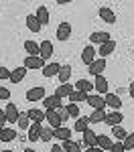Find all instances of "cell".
Instances as JSON below:
<instances>
[{"label": "cell", "instance_id": "6da1fadb", "mask_svg": "<svg viewBox=\"0 0 134 152\" xmlns=\"http://www.w3.org/2000/svg\"><path fill=\"white\" fill-rule=\"evenodd\" d=\"M47 63H45V59L39 57V55H26L24 59V67L26 69H43Z\"/></svg>", "mask_w": 134, "mask_h": 152}, {"label": "cell", "instance_id": "7a4b0ae2", "mask_svg": "<svg viewBox=\"0 0 134 152\" xmlns=\"http://www.w3.org/2000/svg\"><path fill=\"white\" fill-rule=\"evenodd\" d=\"M45 120L49 122V126H51L53 130H57V128H61V126H63L59 114H57L55 110H47V112H45Z\"/></svg>", "mask_w": 134, "mask_h": 152}, {"label": "cell", "instance_id": "3957f363", "mask_svg": "<svg viewBox=\"0 0 134 152\" xmlns=\"http://www.w3.org/2000/svg\"><path fill=\"white\" fill-rule=\"evenodd\" d=\"M89 41H92V45H104V43L112 41V35L106 33V31H97V33H92L89 35Z\"/></svg>", "mask_w": 134, "mask_h": 152}, {"label": "cell", "instance_id": "277c9868", "mask_svg": "<svg viewBox=\"0 0 134 152\" xmlns=\"http://www.w3.org/2000/svg\"><path fill=\"white\" fill-rule=\"evenodd\" d=\"M4 114H6V122L8 124H16L18 122V107H16V104H8L6 107H4Z\"/></svg>", "mask_w": 134, "mask_h": 152}, {"label": "cell", "instance_id": "5b68a950", "mask_svg": "<svg viewBox=\"0 0 134 152\" xmlns=\"http://www.w3.org/2000/svg\"><path fill=\"white\" fill-rule=\"evenodd\" d=\"M100 18L104 20V23L108 24H116V14H114V10L112 8H108V6H100Z\"/></svg>", "mask_w": 134, "mask_h": 152}, {"label": "cell", "instance_id": "8992f818", "mask_svg": "<svg viewBox=\"0 0 134 152\" xmlns=\"http://www.w3.org/2000/svg\"><path fill=\"white\" fill-rule=\"evenodd\" d=\"M96 49H94V45H89V47H85L83 49V53H81V61H83V65H87V67H89V65H92V63H94V61H96Z\"/></svg>", "mask_w": 134, "mask_h": 152}, {"label": "cell", "instance_id": "52a82bcc", "mask_svg": "<svg viewBox=\"0 0 134 152\" xmlns=\"http://www.w3.org/2000/svg\"><path fill=\"white\" fill-rule=\"evenodd\" d=\"M43 97H45V87H41V85L31 87V89L26 91V99H29V102H39V99H43Z\"/></svg>", "mask_w": 134, "mask_h": 152}, {"label": "cell", "instance_id": "ba28073f", "mask_svg": "<svg viewBox=\"0 0 134 152\" xmlns=\"http://www.w3.org/2000/svg\"><path fill=\"white\" fill-rule=\"evenodd\" d=\"M87 105H92L94 110H104L106 107V99H104V95H87Z\"/></svg>", "mask_w": 134, "mask_h": 152}, {"label": "cell", "instance_id": "9c48e42d", "mask_svg": "<svg viewBox=\"0 0 134 152\" xmlns=\"http://www.w3.org/2000/svg\"><path fill=\"white\" fill-rule=\"evenodd\" d=\"M104 69H106V59H102V57H97L96 61L89 65V73H92L94 77L102 75V73H104Z\"/></svg>", "mask_w": 134, "mask_h": 152}, {"label": "cell", "instance_id": "30bf717a", "mask_svg": "<svg viewBox=\"0 0 134 152\" xmlns=\"http://www.w3.org/2000/svg\"><path fill=\"white\" fill-rule=\"evenodd\" d=\"M94 89L97 91V95H106L108 94V79L104 75H97L96 81H94Z\"/></svg>", "mask_w": 134, "mask_h": 152}, {"label": "cell", "instance_id": "8fae6325", "mask_svg": "<svg viewBox=\"0 0 134 152\" xmlns=\"http://www.w3.org/2000/svg\"><path fill=\"white\" fill-rule=\"evenodd\" d=\"M59 105H63L61 104V97H57L55 94L43 97V107H45V110H55V107H59Z\"/></svg>", "mask_w": 134, "mask_h": 152}, {"label": "cell", "instance_id": "7c38bea8", "mask_svg": "<svg viewBox=\"0 0 134 152\" xmlns=\"http://www.w3.org/2000/svg\"><path fill=\"white\" fill-rule=\"evenodd\" d=\"M71 37V24L69 23H59V26H57V39L59 41H67Z\"/></svg>", "mask_w": 134, "mask_h": 152}, {"label": "cell", "instance_id": "4fadbf2b", "mask_svg": "<svg viewBox=\"0 0 134 152\" xmlns=\"http://www.w3.org/2000/svg\"><path fill=\"white\" fill-rule=\"evenodd\" d=\"M104 99H106V105L114 107V112H120V107H122V99H120V97H118L116 94H106V95H104Z\"/></svg>", "mask_w": 134, "mask_h": 152}, {"label": "cell", "instance_id": "5bb4252c", "mask_svg": "<svg viewBox=\"0 0 134 152\" xmlns=\"http://www.w3.org/2000/svg\"><path fill=\"white\" fill-rule=\"evenodd\" d=\"M59 69H61V65L59 63H47L45 67H43V75L47 77V79H51V77H55V75H59Z\"/></svg>", "mask_w": 134, "mask_h": 152}, {"label": "cell", "instance_id": "9a60e30c", "mask_svg": "<svg viewBox=\"0 0 134 152\" xmlns=\"http://www.w3.org/2000/svg\"><path fill=\"white\" fill-rule=\"evenodd\" d=\"M122 120H124V116H122L120 112H112V114H106V120H104V124H108V126H120Z\"/></svg>", "mask_w": 134, "mask_h": 152}, {"label": "cell", "instance_id": "2e32d148", "mask_svg": "<svg viewBox=\"0 0 134 152\" xmlns=\"http://www.w3.org/2000/svg\"><path fill=\"white\" fill-rule=\"evenodd\" d=\"M73 91H75V87H73V85H69V83H61L59 87L55 89V95L63 99V97H69V95H71Z\"/></svg>", "mask_w": 134, "mask_h": 152}, {"label": "cell", "instance_id": "e0dca14e", "mask_svg": "<svg viewBox=\"0 0 134 152\" xmlns=\"http://www.w3.org/2000/svg\"><path fill=\"white\" fill-rule=\"evenodd\" d=\"M83 134V144L89 148V146H97V134L94 132V130H85V132H81Z\"/></svg>", "mask_w": 134, "mask_h": 152}, {"label": "cell", "instance_id": "ac0fdd59", "mask_svg": "<svg viewBox=\"0 0 134 152\" xmlns=\"http://www.w3.org/2000/svg\"><path fill=\"white\" fill-rule=\"evenodd\" d=\"M26 67L24 65H21V67H16V69H12L10 71V81L12 83H18V81H23L24 79V75H26Z\"/></svg>", "mask_w": 134, "mask_h": 152}, {"label": "cell", "instance_id": "d6986e66", "mask_svg": "<svg viewBox=\"0 0 134 152\" xmlns=\"http://www.w3.org/2000/svg\"><path fill=\"white\" fill-rule=\"evenodd\" d=\"M53 51H55V49H53V43H51V41H43V43H41V53H39V57H43L47 61V59H51Z\"/></svg>", "mask_w": 134, "mask_h": 152}, {"label": "cell", "instance_id": "ffe728a7", "mask_svg": "<svg viewBox=\"0 0 134 152\" xmlns=\"http://www.w3.org/2000/svg\"><path fill=\"white\" fill-rule=\"evenodd\" d=\"M114 51H116V41L112 39V41H108V43L100 45V57H102V59H106V55L114 53Z\"/></svg>", "mask_w": 134, "mask_h": 152}, {"label": "cell", "instance_id": "44dd1931", "mask_svg": "<svg viewBox=\"0 0 134 152\" xmlns=\"http://www.w3.org/2000/svg\"><path fill=\"white\" fill-rule=\"evenodd\" d=\"M26 28H29L31 33H39V31H41V23L37 20L35 14H26Z\"/></svg>", "mask_w": 134, "mask_h": 152}, {"label": "cell", "instance_id": "7402d4cb", "mask_svg": "<svg viewBox=\"0 0 134 152\" xmlns=\"http://www.w3.org/2000/svg\"><path fill=\"white\" fill-rule=\"evenodd\" d=\"M26 116H29V120H31L33 124H41V122L45 120V112H41V110H35V107H33V110L26 112Z\"/></svg>", "mask_w": 134, "mask_h": 152}, {"label": "cell", "instance_id": "603a6c76", "mask_svg": "<svg viewBox=\"0 0 134 152\" xmlns=\"http://www.w3.org/2000/svg\"><path fill=\"white\" fill-rule=\"evenodd\" d=\"M112 144H114V140H112L110 136H106V134H97V146H100L102 150L108 152L110 148H112Z\"/></svg>", "mask_w": 134, "mask_h": 152}, {"label": "cell", "instance_id": "cb8c5ba5", "mask_svg": "<svg viewBox=\"0 0 134 152\" xmlns=\"http://www.w3.org/2000/svg\"><path fill=\"white\" fill-rule=\"evenodd\" d=\"M87 126H89V118H87V116H79L77 120H75V126H73V130L81 134V132H85V130H87Z\"/></svg>", "mask_w": 134, "mask_h": 152}, {"label": "cell", "instance_id": "d4e9b609", "mask_svg": "<svg viewBox=\"0 0 134 152\" xmlns=\"http://www.w3.org/2000/svg\"><path fill=\"white\" fill-rule=\"evenodd\" d=\"M75 87V91H83V94H89L92 89H94V83L87 81V79H79V81L73 85Z\"/></svg>", "mask_w": 134, "mask_h": 152}, {"label": "cell", "instance_id": "484cf974", "mask_svg": "<svg viewBox=\"0 0 134 152\" xmlns=\"http://www.w3.org/2000/svg\"><path fill=\"white\" fill-rule=\"evenodd\" d=\"M23 47H24V51H26L29 55H39V53H41V45L35 43V41H31V39H29V41H24Z\"/></svg>", "mask_w": 134, "mask_h": 152}, {"label": "cell", "instance_id": "4316f807", "mask_svg": "<svg viewBox=\"0 0 134 152\" xmlns=\"http://www.w3.org/2000/svg\"><path fill=\"white\" fill-rule=\"evenodd\" d=\"M16 136H18V134H16V130H12V128L0 130V142H12Z\"/></svg>", "mask_w": 134, "mask_h": 152}, {"label": "cell", "instance_id": "83f0119b", "mask_svg": "<svg viewBox=\"0 0 134 152\" xmlns=\"http://www.w3.org/2000/svg\"><path fill=\"white\" fill-rule=\"evenodd\" d=\"M35 16H37V20L41 23V26L43 24H47L49 23V10H47V6H39L35 12Z\"/></svg>", "mask_w": 134, "mask_h": 152}, {"label": "cell", "instance_id": "f1b7e54d", "mask_svg": "<svg viewBox=\"0 0 134 152\" xmlns=\"http://www.w3.org/2000/svg\"><path fill=\"white\" fill-rule=\"evenodd\" d=\"M41 124H31V128H29V140L31 142H37L41 140Z\"/></svg>", "mask_w": 134, "mask_h": 152}, {"label": "cell", "instance_id": "f546056e", "mask_svg": "<svg viewBox=\"0 0 134 152\" xmlns=\"http://www.w3.org/2000/svg\"><path fill=\"white\" fill-rule=\"evenodd\" d=\"M71 73H73V69L69 67V65H61V69H59V81L61 83H69V77H71Z\"/></svg>", "mask_w": 134, "mask_h": 152}, {"label": "cell", "instance_id": "4dcf8cb0", "mask_svg": "<svg viewBox=\"0 0 134 152\" xmlns=\"http://www.w3.org/2000/svg\"><path fill=\"white\" fill-rule=\"evenodd\" d=\"M61 148L65 152H81V144L79 142H73V140H63Z\"/></svg>", "mask_w": 134, "mask_h": 152}, {"label": "cell", "instance_id": "1f68e13d", "mask_svg": "<svg viewBox=\"0 0 134 152\" xmlns=\"http://www.w3.org/2000/svg\"><path fill=\"white\" fill-rule=\"evenodd\" d=\"M55 138H59L61 142H63V140H71V128H67V126L57 128V130H55Z\"/></svg>", "mask_w": 134, "mask_h": 152}, {"label": "cell", "instance_id": "d6a6232c", "mask_svg": "<svg viewBox=\"0 0 134 152\" xmlns=\"http://www.w3.org/2000/svg\"><path fill=\"white\" fill-rule=\"evenodd\" d=\"M87 118H89V124H100V122L106 120V112L104 110H94L92 116H87Z\"/></svg>", "mask_w": 134, "mask_h": 152}, {"label": "cell", "instance_id": "836d02e7", "mask_svg": "<svg viewBox=\"0 0 134 152\" xmlns=\"http://www.w3.org/2000/svg\"><path fill=\"white\" fill-rule=\"evenodd\" d=\"M87 95H89V94H83V91H73L67 99H69V104H79V102H87Z\"/></svg>", "mask_w": 134, "mask_h": 152}, {"label": "cell", "instance_id": "e575fe53", "mask_svg": "<svg viewBox=\"0 0 134 152\" xmlns=\"http://www.w3.org/2000/svg\"><path fill=\"white\" fill-rule=\"evenodd\" d=\"M112 136L116 138V142H124V138L128 136V132L122 128V126H114V128H112Z\"/></svg>", "mask_w": 134, "mask_h": 152}, {"label": "cell", "instance_id": "d590c367", "mask_svg": "<svg viewBox=\"0 0 134 152\" xmlns=\"http://www.w3.org/2000/svg\"><path fill=\"white\" fill-rule=\"evenodd\" d=\"M18 128H23V130H29L31 128V120H29V116H26V112H21L18 114Z\"/></svg>", "mask_w": 134, "mask_h": 152}, {"label": "cell", "instance_id": "8d00e7d4", "mask_svg": "<svg viewBox=\"0 0 134 152\" xmlns=\"http://www.w3.org/2000/svg\"><path fill=\"white\" fill-rule=\"evenodd\" d=\"M51 138H55V130L51 128H41V142H51Z\"/></svg>", "mask_w": 134, "mask_h": 152}, {"label": "cell", "instance_id": "74e56055", "mask_svg": "<svg viewBox=\"0 0 134 152\" xmlns=\"http://www.w3.org/2000/svg\"><path fill=\"white\" fill-rule=\"evenodd\" d=\"M65 107H67L69 118H79V105H77V104H67Z\"/></svg>", "mask_w": 134, "mask_h": 152}, {"label": "cell", "instance_id": "f35d334b", "mask_svg": "<svg viewBox=\"0 0 134 152\" xmlns=\"http://www.w3.org/2000/svg\"><path fill=\"white\" fill-rule=\"evenodd\" d=\"M122 146H124V150H132V148H134V132H132V134H128V136L124 138Z\"/></svg>", "mask_w": 134, "mask_h": 152}, {"label": "cell", "instance_id": "ab89813d", "mask_svg": "<svg viewBox=\"0 0 134 152\" xmlns=\"http://www.w3.org/2000/svg\"><path fill=\"white\" fill-rule=\"evenodd\" d=\"M55 112L59 114L61 122H67V120H69V114H67V107H65V105H59V107H55Z\"/></svg>", "mask_w": 134, "mask_h": 152}, {"label": "cell", "instance_id": "60d3db41", "mask_svg": "<svg viewBox=\"0 0 134 152\" xmlns=\"http://www.w3.org/2000/svg\"><path fill=\"white\" fill-rule=\"evenodd\" d=\"M4 79H10V69H6L4 65L0 67V81H4Z\"/></svg>", "mask_w": 134, "mask_h": 152}, {"label": "cell", "instance_id": "b9f144b4", "mask_svg": "<svg viewBox=\"0 0 134 152\" xmlns=\"http://www.w3.org/2000/svg\"><path fill=\"white\" fill-rule=\"evenodd\" d=\"M108 152H126V150H124L122 142H114V144H112V148H110Z\"/></svg>", "mask_w": 134, "mask_h": 152}, {"label": "cell", "instance_id": "7bdbcfd3", "mask_svg": "<svg viewBox=\"0 0 134 152\" xmlns=\"http://www.w3.org/2000/svg\"><path fill=\"white\" fill-rule=\"evenodd\" d=\"M10 97V89L8 87H0V99H8Z\"/></svg>", "mask_w": 134, "mask_h": 152}, {"label": "cell", "instance_id": "ee69618b", "mask_svg": "<svg viewBox=\"0 0 134 152\" xmlns=\"http://www.w3.org/2000/svg\"><path fill=\"white\" fill-rule=\"evenodd\" d=\"M4 124H6V114L4 110H0V130H4Z\"/></svg>", "mask_w": 134, "mask_h": 152}, {"label": "cell", "instance_id": "f6af8a7d", "mask_svg": "<svg viewBox=\"0 0 134 152\" xmlns=\"http://www.w3.org/2000/svg\"><path fill=\"white\" fill-rule=\"evenodd\" d=\"M85 152H106V150H102L100 146H89V148H85Z\"/></svg>", "mask_w": 134, "mask_h": 152}, {"label": "cell", "instance_id": "bcb514c9", "mask_svg": "<svg viewBox=\"0 0 134 152\" xmlns=\"http://www.w3.org/2000/svg\"><path fill=\"white\" fill-rule=\"evenodd\" d=\"M51 152H65V150L61 148L59 144H55V146H51Z\"/></svg>", "mask_w": 134, "mask_h": 152}, {"label": "cell", "instance_id": "7dc6e473", "mask_svg": "<svg viewBox=\"0 0 134 152\" xmlns=\"http://www.w3.org/2000/svg\"><path fill=\"white\" fill-rule=\"evenodd\" d=\"M128 94H130V97L134 99V81L130 83V87H128Z\"/></svg>", "mask_w": 134, "mask_h": 152}, {"label": "cell", "instance_id": "c3c4849f", "mask_svg": "<svg viewBox=\"0 0 134 152\" xmlns=\"http://www.w3.org/2000/svg\"><path fill=\"white\" fill-rule=\"evenodd\" d=\"M23 152H37V150H33V148H24Z\"/></svg>", "mask_w": 134, "mask_h": 152}, {"label": "cell", "instance_id": "681fc988", "mask_svg": "<svg viewBox=\"0 0 134 152\" xmlns=\"http://www.w3.org/2000/svg\"><path fill=\"white\" fill-rule=\"evenodd\" d=\"M2 152H14V150H2Z\"/></svg>", "mask_w": 134, "mask_h": 152}]
</instances>
